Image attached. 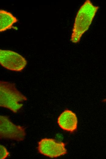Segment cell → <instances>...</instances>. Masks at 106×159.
Segmentation results:
<instances>
[{
  "label": "cell",
  "instance_id": "6da1fadb",
  "mask_svg": "<svg viewBox=\"0 0 106 159\" xmlns=\"http://www.w3.org/2000/svg\"><path fill=\"white\" fill-rule=\"evenodd\" d=\"M99 7L90 0H86L76 15L71 36V41L78 43L83 35L88 30Z\"/></svg>",
  "mask_w": 106,
  "mask_h": 159
},
{
  "label": "cell",
  "instance_id": "7a4b0ae2",
  "mask_svg": "<svg viewBox=\"0 0 106 159\" xmlns=\"http://www.w3.org/2000/svg\"><path fill=\"white\" fill-rule=\"evenodd\" d=\"M26 97L16 88L14 83L0 81V106L17 113L23 107Z\"/></svg>",
  "mask_w": 106,
  "mask_h": 159
},
{
  "label": "cell",
  "instance_id": "3957f363",
  "mask_svg": "<svg viewBox=\"0 0 106 159\" xmlns=\"http://www.w3.org/2000/svg\"><path fill=\"white\" fill-rule=\"evenodd\" d=\"M26 136L25 128L13 123L8 116H0V138L20 142Z\"/></svg>",
  "mask_w": 106,
  "mask_h": 159
},
{
  "label": "cell",
  "instance_id": "277c9868",
  "mask_svg": "<svg viewBox=\"0 0 106 159\" xmlns=\"http://www.w3.org/2000/svg\"><path fill=\"white\" fill-rule=\"evenodd\" d=\"M0 64L7 69L20 72L26 65L27 61L24 57L15 51L0 49Z\"/></svg>",
  "mask_w": 106,
  "mask_h": 159
},
{
  "label": "cell",
  "instance_id": "5b68a950",
  "mask_svg": "<svg viewBox=\"0 0 106 159\" xmlns=\"http://www.w3.org/2000/svg\"><path fill=\"white\" fill-rule=\"evenodd\" d=\"M37 149L41 154L51 158L60 157L67 153L64 143L51 138L41 139L38 142Z\"/></svg>",
  "mask_w": 106,
  "mask_h": 159
},
{
  "label": "cell",
  "instance_id": "8992f818",
  "mask_svg": "<svg viewBox=\"0 0 106 159\" xmlns=\"http://www.w3.org/2000/svg\"><path fill=\"white\" fill-rule=\"evenodd\" d=\"M57 123L62 130L72 132L77 128L78 120L75 113L69 109H65L59 116Z\"/></svg>",
  "mask_w": 106,
  "mask_h": 159
},
{
  "label": "cell",
  "instance_id": "52a82bcc",
  "mask_svg": "<svg viewBox=\"0 0 106 159\" xmlns=\"http://www.w3.org/2000/svg\"><path fill=\"white\" fill-rule=\"evenodd\" d=\"M18 20L10 12L2 9L0 10V31L2 32L11 29Z\"/></svg>",
  "mask_w": 106,
  "mask_h": 159
},
{
  "label": "cell",
  "instance_id": "ba28073f",
  "mask_svg": "<svg viewBox=\"0 0 106 159\" xmlns=\"http://www.w3.org/2000/svg\"><path fill=\"white\" fill-rule=\"evenodd\" d=\"M0 145V159H5L9 156V153L5 147L2 145Z\"/></svg>",
  "mask_w": 106,
  "mask_h": 159
},
{
  "label": "cell",
  "instance_id": "9c48e42d",
  "mask_svg": "<svg viewBox=\"0 0 106 159\" xmlns=\"http://www.w3.org/2000/svg\"><path fill=\"white\" fill-rule=\"evenodd\" d=\"M102 102H106V98L104 99L103 101Z\"/></svg>",
  "mask_w": 106,
  "mask_h": 159
}]
</instances>
